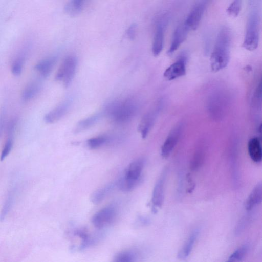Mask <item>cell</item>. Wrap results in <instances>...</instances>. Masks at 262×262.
<instances>
[{
	"label": "cell",
	"mask_w": 262,
	"mask_h": 262,
	"mask_svg": "<svg viewBox=\"0 0 262 262\" xmlns=\"http://www.w3.org/2000/svg\"><path fill=\"white\" fill-rule=\"evenodd\" d=\"M187 29L184 23L179 25L176 28L171 40V42L167 54H172L185 40L188 34Z\"/></svg>",
	"instance_id": "15"
},
{
	"label": "cell",
	"mask_w": 262,
	"mask_h": 262,
	"mask_svg": "<svg viewBox=\"0 0 262 262\" xmlns=\"http://www.w3.org/2000/svg\"><path fill=\"white\" fill-rule=\"evenodd\" d=\"M231 35L229 28L222 27L219 31L210 58L212 72H217L225 68L230 60Z\"/></svg>",
	"instance_id": "1"
},
{
	"label": "cell",
	"mask_w": 262,
	"mask_h": 262,
	"mask_svg": "<svg viewBox=\"0 0 262 262\" xmlns=\"http://www.w3.org/2000/svg\"><path fill=\"white\" fill-rule=\"evenodd\" d=\"M145 164L144 158H138L131 162L123 174L116 182V186L121 191L129 192L134 190L141 182Z\"/></svg>",
	"instance_id": "5"
},
{
	"label": "cell",
	"mask_w": 262,
	"mask_h": 262,
	"mask_svg": "<svg viewBox=\"0 0 262 262\" xmlns=\"http://www.w3.org/2000/svg\"><path fill=\"white\" fill-rule=\"evenodd\" d=\"M138 108L137 102L133 99L115 100L106 104L104 113L115 123L123 124L132 119Z\"/></svg>",
	"instance_id": "2"
},
{
	"label": "cell",
	"mask_w": 262,
	"mask_h": 262,
	"mask_svg": "<svg viewBox=\"0 0 262 262\" xmlns=\"http://www.w3.org/2000/svg\"><path fill=\"white\" fill-rule=\"evenodd\" d=\"M14 196L12 192H10L1 209L0 212V221H3L11 210L13 203Z\"/></svg>",
	"instance_id": "29"
},
{
	"label": "cell",
	"mask_w": 262,
	"mask_h": 262,
	"mask_svg": "<svg viewBox=\"0 0 262 262\" xmlns=\"http://www.w3.org/2000/svg\"><path fill=\"white\" fill-rule=\"evenodd\" d=\"M13 137H7V140L2 149L0 160L3 161L10 152L13 144Z\"/></svg>",
	"instance_id": "33"
},
{
	"label": "cell",
	"mask_w": 262,
	"mask_h": 262,
	"mask_svg": "<svg viewBox=\"0 0 262 262\" xmlns=\"http://www.w3.org/2000/svg\"><path fill=\"white\" fill-rule=\"evenodd\" d=\"M261 80L260 79L253 94L252 103L253 106L256 107L261 106Z\"/></svg>",
	"instance_id": "30"
},
{
	"label": "cell",
	"mask_w": 262,
	"mask_h": 262,
	"mask_svg": "<svg viewBox=\"0 0 262 262\" xmlns=\"http://www.w3.org/2000/svg\"><path fill=\"white\" fill-rule=\"evenodd\" d=\"M187 55L186 52L181 53L177 60L168 67L164 71L163 76L168 81H171L185 75Z\"/></svg>",
	"instance_id": "9"
},
{
	"label": "cell",
	"mask_w": 262,
	"mask_h": 262,
	"mask_svg": "<svg viewBox=\"0 0 262 262\" xmlns=\"http://www.w3.org/2000/svg\"><path fill=\"white\" fill-rule=\"evenodd\" d=\"M249 250L247 244L242 245L236 249L226 262H240L245 257Z\"/></svg>",
	"instance_id": "26"
},
{
	"label": "cell",
	"mask_w": 262,
	"mask_h": 262,
	"mask_svg": "<svg viewBox=\"0 0 262 262\" xmlns=\"http://www.w3.org/2000/svg\"><path fill=\"white\" fill-rule=\"evenodd\" d=\"M183 127V123L180 122L168 134L161 147V153L163 158L168 157L174 148L180 138Z\"/></svg>",
	"instance_id": "10"
},
{
	"label": "cell",
	"mask_w": 262,
	"mask_h": 262,
	"mask_svg": "<svg viewBox=\"0 0 262 262\" xmlns=\"http://www.w3.org/2000/svg\"><path fill=\"white\" fill-rule=\"evenodd\" d=\"M6 120V111L4 107L2 108L0 111V138L2 135Z\"/></svg>",
	"instance_id": "35"
},
{
	"label": "cell",
	"mask_w": 262,
	"mask_h": 262,
	"mask_svg": "<svg viewBox=\"0 0 262 262\" xmlns=\"http://www.w3.org/2000/svg\"><path fill=\"white\" fill-rule=\"evenodd\" d=\"M197 230L193 231L189 235L178 253V257L185 259L190 254L198 236Z\"/></svg>",
	"instance_id": "20"
},
{
	"label": "cell",
	"mask_w": 262,
	"mask_h": 262,
	"mask_svg": "<svg viewBox=\"0 0 262 262\" xmlns=\"http://www.w3.org/2000/svg\"><path fill=\"white\" fill-rule=\"evenodd\" d=\"M110 138L105 135H100L91 138L86 141L87 145L91 149H97L108 143Z\"/></svg>",
	"instance_id": "25"
},
{
	"label": "cell",
	"mask_w": 262,
	"mask_h": 262,
	"mask_svg": "<svg viewBox=\"0 0 262 262\" xmlns=\"http://www.w3.org/2000/svg\"><path fill=\"white\" fill-rule=\"evenodd\" d=\"M17 122V119L16 118H13L9 121L7 128L8 137H13Z\"/></svg>",
	"instance_id": "34"
},
{
	"label": "cell",
	"mask_w": 262,
	"mask_h": 262,
	"mask_svg": "<svg viewBox=\"0 0 262 262\" xmlns=\"http://www.w3.org/2000/svg\"><path fill=\"white\" fill-rule=\"evenodd\" d=\"M116 215L115 208L108 206L97 212L92 218V223L95 227L101 229L111 223Z\"/></svg>",
	"instance_id": "12"
},
{
	"label": "cell",
	"mask_w": 262,
	"mask_h": 262,
	"mask_svg": "<svg viewBox=\"0 0 262 262\" xmlns=\"http://www.w3.org/2000/svg\"><path fill=\"white\" fill-rule=\"evenodd\" d=\"M249 6L246 30L242 46L252 51L258 45L260 18L258 1H249Z\"/></svg>",
	"instance_id": "3"
},
{
	"label": "cell",
	"mask_w": 262,
	"mask_h": 262,
	"mask_svg": "<svg viewBox=\"0 0 262 262\" xmlns=\"http://www.w3.org/2000/svg\"><path fill=\"white\" fill-rule=\"evenodd\" d=\"M41 86L40 82L38 80L30 82L22 92V99L24 101H27L34 98L40 91Z\"/></svg>",
	"instance_id": "23"
},
{
	"label": "cell",
	"mask_w": 262,
	"mask_h": 262,
	"mask_svg": "<svg viewBox=\"0 0 262 262\" xmlns=\"http://www.w3.org/2000/svg\"><path fill=\"white\" fill-rule=\"evenodd\" d=\"M166 20L165 15L161 16L156 20L151 49L152 53L155 56H158L163 50Z\"/></svg>",
	"instance_id": "11"
},
{
	"label": "cell",
	"mask_w": 262,
	"mask_h": 262,
	"mask_svg": "<svg viewBox=\"0 0 262 262\" xmlns=\"http://www.w3.org/2000/svg\"><path fill=\"white\" fill-rule=\"evenodd\" d=\"M56 61V56H50L39 61L35 66L34 68L39 72L42 78H46L50 75Z\"/></svg>",
	"instance_id": "16"
},
{
	"label": "cell",
	"mask_w": 262,
	"mask_h": 262,
	"mask_svg": "<svg viewBox=\"0 0 262 262\" xmlns=\"http://www.w3.org/2000/svg\"><path fill=\"white\" fill-rule=\"evenodd\" d=\"M262 199V185L260 182L258 183L252 190L245 202V208L251 210L255 206L260 204Z\"/></svg>",
	"instance_id": "19"
},
{
	"label": "cell",
	"mask_w": 262,
	"mask_h": 262,
	"mask_svg": "<svg viewBox=\"0 0 262 262\" xmlns=\"http://www.w3.org/2000/svg\"><path fill=\"white\" fill-rule=\"evenodd\" d=\"M135 259V255L132 251L124 250L116 254L112 262H134Z\"/></svg>",
	"instance_id": "28"
},
{
	"label": "cell",
	"mask_w": 262,
	"mask_h": 262,
	"mask_svg": "<svg viewBox=\"0 0 262 262\" xmlns=\"http://www.w3.org/2000/svg\"><path fill=\"white\" fill-rule=\"evenodd\" d=\"M241 3L242 1L239 0L233 1L228 7L226 10L227 14L232 17H237L241 10Z\"/></svg>",
	"instance_id": "31"
},
{
	"label": "cell",
	"mask_w": 262,
	"mask_h": 262,
	"mask_svg": "<svg viewBox=\"0 0 262 262\" xmlns=\"http://www.w3.org/2000/svg\"><path fill=\"white\" fill-rule=\"evenodd\" d=\"M116 186V183H112L94 191L91 196V202L95 204L102 202Z\"/></svg>",
	"instance_id": "22"
},
{
	"label": "cell",
	"mask_w": 262,
	"mask_h": 262,
	"mask_svg": "<svg viewBox=\"0 0 262 262\" xmlns=\"http://www.w3.org/2000/svg\"><path fill=\"white\" fill-rule=\"evenodd\" d=\"M26 56V53L23 52L20 53L14 60L11 66V72L13 75L17 76L21 73Z\"/></svg>",
	"instance_id": "27"
},
{
	"label": "cell",
	"mask_w": 262,
	"mask_h": 262,
	"mask_svg": "<svg viewBox=\"0 0 262 262\" xmlns=\"http://www.w3.org/2000/svg\"><path fill=\"white\" fill-rule=\"evenodd\" d=\"M84 5V1L71 0L66 4L64 10L69 15L75 16L79 14L82 12Z\"/></svg>",
	"instance_id": "24"
},
{
	"label": "cell",
	"mask_w": 262,
	"mask_h": 262,
	"mask_svg": "<svg viewBox=\"0 0 262 262\" xmlns=\"http://www.w3.org/2000/svg\"><path fill=\"white\" fill-rule=\"evenodd\" d=\"M102 116L101 113H96L79 121L75 127V133H79L91 127L95 124Z\"/></svg>",
	"instance_id": "21"
},
{
	"label": "cell",
	"mask_w": 262,
	"mask_h": 262,
	"mask_svg": "<svg viewBox=\"0 0 262 262\" xmlns=\"http://www.w3.org/2000/svg\"><path fill=\"white\" fill-rule=\"evenodd\" d=\"M206 154V147L200 144L194 152L190 163V168L193 171L197 170L203 165Z\"/></svg>",
	"instance_id": "17"
},
{
	"label": "cell",
	"mask_w": 262,
	"mask_h": 262,
	"mask_svg": "<svg viewBox=\"0 0 262 262\" xmlns=\"http://www.w3.org/2000/svg\"><path fill=\"white\" fill-rule=\"evenodd\" d=\"M207 5V1L197 2L190 10L184 22V25L189 31L196 30L202 19Z\"/></svg>",
	"instance_id": "8"
},
{
	"label": "cell",
	"mask_w": 262,
	"mask_h": 262,
	"mask_svg": "<svg viewBox=\"0 0 262 262\" xmlns=\"http://www.w3.org/2000/svg\"><path fill=\"white\" fill-rule=\"evenodd\" d=\"M248 151L251 159L255 162H259L262 159L261 142L258 137L251 138L248 143Z\"/></svg>",
	"instance_id": "18"
},
{
	"label": "cell",
	"mask_w": 262,
	"mask_h": 262,
	"mask_svg": "<svg viewBox=\"0 0 262 262\" xmlns=\"http://www.w3.org/2000/svg\"><path fill=\"white\" fill-rule=\"evenodd\" d=\"M77 66V59L75 56H68L63 61L55 76V79L62 81L66 87L71 83L75 76Z\"/></svg>",
	"instance_id": "6"
},
{
	"label": "cell",
	"mask_w": 262,
	"mask_h": 262,
	"mask_svg": "<svg viewBox=\"0 0 262 262\" xmlns=\"http://www.w3.org/2000/svg\"><path fill=\"white\" fill-rule=\"evenodd\" d=\"M137 25L133 23L128 27L127 30V34L130 39H134L136 36Z\"/></svg>",
	"instance_id": "36"
},
{
	"label": "cell",
	"mask_w": 262,
	"mask_h": 262,
	"mask_svg": "<svg viewBox=\"0 0 262 262\" xmlns=\"http://www.w3.org/2000/svg\"><path fill=\"white\" fill-rule=\"evenodd\" d=\"M166 176L167 169H164L156 181L154 187L151 202L155 208H160L163 204Z\"/></svg>",
	"instance_id": "13"
},
{
	"label": "cell",
	"mask_w": 262,
	"mask_h": 262,
	"mask_svg": "<svg viewBox=\"0 0 262 262\" xmlns=\"http://www.w3.org/2000/svg\"><path fill=\"white\" fill-rule=\"evenodd\" d=\"M230 101L229 93L225 89H216L208 95L206 108L210 117L221 120L225 116Z\"/></svg>",
	"instance_id": "4"
},
{
	"label": "cell",
	"mask_w": 262,
	"mask_h": 262,
	"mask_svg": "<svg viewBox=\"0 0 262 262\" xmlns=\"http://www.w3.org/2000/svg\"><path fill=\"white\" fill-rule=\"evenodd\" d=\"M71 103L72 101L70 99L61 102L45 115V121L47 123H53L60 120L67 113Z\"/></svg>",
	"instance_id": "14"
},
{
	"label": "cell",
	"mask_w": 262,
	"mask_h": 262,
	"mask_svg": "<svg viewBox=\"0 0 262 262\" xmlns=\"http://www.w3.org/2000/svg\"><path fill=\"white\" fill-rule=\"evenodd\" d=\"M251 216L247 214L243 216L237 223L235 229V233L238 235L243 232L250 222Z\"/></svg>",
	"instance_id": "32"
},
{
	"label": "cell",
	"mask_w": 262,
	"mask_h": 262,
	"mask_svg": "<svg viewBox=\"0 0 262 262\" xmlns=\"http://www.w3.org/2000/svg\"><path fill=\"white\" fill-rule=\"evenodd\" d=\"M162 101H159L142 118L139 124L138 129L143 138H145L150 131L162 110Z\"/></svg>",
	"instance_id": "7"
}]
</instances>
